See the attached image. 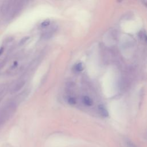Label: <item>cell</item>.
<instances>
[{"label":"cell","mask_w":147,"mask_h":147,"mask_svg":"<svg viewBox=\"0 0 147 147\" xmlns=\"http://www.w3.org/2000/svg\"><path fill=\"white\" fill-rule=\"evenodd\" d=\"M74 86H75L74 83L73 82H71V81L68 82L65 84V87H66V88L67 89L68 91H71L73 90L74 88Z\"/></svg>","instance_id":"6"},{"label":"cell","mask_w":147,"mask_h":147,"mask_svg":"<svg viewBox=\"0 0 147 147\" xmlns=\"http://www.w3.org/2000/svg\"><path fill=\"white\" fill-rule=\"evenodd\" d=\"M82 101L83 103V104L87 106H91L93 104V101L92 99L87 95H84L82 96Z\"/></svg>","instance_id":"4"},{"label":"cell","mask_w":147,"mask_h":147,"mask_svg":"<svg viewBox=\"0 0 147 147\" xmlns=\"http://www.w3.org/2000/svg\"><path fill=\"white\" fill-rule=\"evenodd\" d=\"M49 24H50V21L47 20H45L43 22L41 23V26L45 28V27H47Z\"/></svg>","instance_id":"10"},{"label":"cell","mask_w":147,"mask_h":147,"mask_svg":"<svg viewBox=\"0 0 147 147\" xmlns=\"http://www.w3.org/2000/svg\"><path fill=\"white\" fill-rule=\"evenodd\" d=\"M12 40H13V37H8L7 38H6V40H5V41H4L3 43H4V44H6V43H8V42H9L11 41Z\"/></svg>","instance_id":"12"},{"label":"cell","mask_w":147,"mask_h":147,"mask_svg":"<svg viewBox=\"0 0 147 147\" xmlns=\"http://www.w3.org/2000/svg\"><path fill=\"white\" fill-rule=\"evenodd\" d=\"M1 99H2V95H0V102L1 101Z\"/></svg>","instance_id":"14"},{"label":"cell","mask_w":147,"mask_h":147,"mask_svg":"<svg viewBox=\"0 0 147 147\" xmlns=\"http://www.w3.org/2000/svg\"><path fill=\"white\" fill-rule=\"evenodd\" d=\"M68 103L71 105H74L76 103V99L72 96H69L67 98Z\"/></svg>","instance_id":"7"},{"label":"cell","mask_w":147,"mask_h":147,"mask_svg":"<svg viewBox=\"0 0 147 147\" xmlns=\"http://www.w3.org/2000/svg\"><path fill=\"white\" fill-rule=\"evenodd\" d=\"M12 1H5L2 2L0 7L1 14L5 17H8L13 5Z\"/></svg>","instance_id":"1"},{"label":"cell","mask_w":147,"mask_h":147,"mask_svg":"<svg viewBox=\"0 0 147 147\" xmlns=\"http://www.w3.org/2000/svg\"><path fill=\"white\" fill-rule=\"evenodd\" d=\"M29 36H25V37H23L20 41V42H19V45H24L29 39Z\"/></svg>","instance_id":"9"},{"label":"cell","mask_w":147,"mask_h":147,"mask_svg":"<svg viewBox=\"0 0 147 147\" xmlns=\"http://www.w3.org/2000/svg\"><path fill=\"white\" fill-rule=\"evenodd\" d=\"M25 84V81L24 80H20L17 81L13 86L10 88V93L14 94L16 92H18L20 90L22 89V88L24 86Z\"/></svg>","instance_id":"2"},{"label":"cell","mask_w":147,"mask_h":147,"mask_svg":"<svg viewBox=\"0 0 147 147\" xmlns=\"http://www.w3.org/2000/svg\"><path fill=\"white\" fill-rule=\"evenodd\" d=\"M57 29V27L56 26H53L50 27L45 32H43V34L42 35V38L44 39H49L51 38L56 33Z\"/></svg>","instance_id":"3"},{"label":"cell","mask_w":147,"mask_h":147,"mask_svg":"<svg viewBox=\"0 0 147 147\" xmlns=\"http://www.w3.org/2000/svg\"><path fill=\"white\" fill-rule=\"evenodd\" d=\"M3 51V47H2L0 48V56L2 55Z\"/></svg>","instance_id":"13"},{"label":"cell","mask_w":147,"mask_h":147,"mask_svg":"<svg viewBox=\"0 0 147 147\" xmlns=\"http://www.w3.org/2000/svg\"><path fill=\"white\" fill-rule=\"evenodd\" d=\"M75 70L77 72H80L83 69V64L81 63H79L78 64H76L75 65V68H74Z\"/></svg>","instance_id":"8"},{"label":"cell","mask_w":147,"mask_h":147,"mask_svg":"<svg viewBox=\"0 0 147 147\" xmlns=\"http://www.w3.org/2000/svg\"><path fill=\"white\" fill-rule=\"evenodd\" d=\"M6 89V85L5 84H0V95H2V93L5 91Z\"/></svg>","instance_id":"11"},{"label":"cell","mask_w":147,"mask_h":147,"mask_svg":"<svg viewBox=\"0 0 147 147\" xmlns=\"http://www.w3.org/2000/svg\"><path fill=\"white\" fill-rule=\"evenodd\" d=\"M98 110H99L100 114L102 116H103L105 117H107L109 115V113H108L107 109L105 108V107L103 105H99V106H98Z\"/></svg>","instance_id":"5"}]
</instances>
